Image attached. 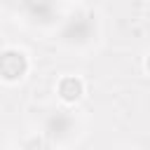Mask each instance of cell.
<instances>
[{"label":"cell","mask_w":150,"mask_h":150,"mask_svg":"<svg viewBox=\"0 0 150 150\" xmlns=\"http://www.w3.org/2000/svg\"><path fill=\"white\" fill-rule=\"evenodd\" d=\"M21 12L30 26H49L54 23L56 7L52 0H21Z\"/></svg>","instance_id":"obj_4"},{"label":"cell","mask_w":150,"mask_h":150,"mask_svg":"<svg viewBox=\"0 0 150 150\" xmlns=\"http://www.w3.org/2000/svg\"><path fill=\"white\" fill-rule=\"evenodd\" d=\"M30 70V59L19 47H0V82L16 84Z\"/></svg>","instance_id":"obj_3"},{"label":"cell","mask_w":150,"mask_h":150,"mask_svg":"<svg viewBox=\"0 0 150 150\" xmlns=\"http://www.w3.org/2000/svg\"><path fill=\"white\" fill-rule=\"evenodd\" d=\"M145 70H148V73H150V56H148V59H145Z\"/></svg>","instance_id":"obj_7"},{"label":"cell","mask_w":150,"mask_h":150,"mask_svg":"<svg viewBox=\"0 0 150 150\" xmlns=\"http://www.w3.org/2000/svg\"><path fill=\"white\" fill-rule=\"evenodd\" d=\"M77 134V122L68 110H54L45 117L42 136L52 145H68Z\"/></svg>","instance_id":"obj_1"},{"label":"cell","mask_w":150,"mask_h":150,"mask_svg":"<svg viewBox=\"0 0 150 150\" xmlns=\"http://www.w3.org/2000/svg\"><path fill=\"white\" fill-rule=\"evenodd\" d=\"M56 94H59V98L63 101V103H77L80 98H82V94H84V82H82V77H77V75H63L61 80H59V84H56Z\"/></svg>","instance_id":"obj_5"},{"label":"cell","mask_w":150,"mask_h":150,"mask_svg":"<svg viewBox=\"0 0 150 150\" xmlns=\"http://www.w3.org/2000/svg\"><path fill=\"white\" fill-rule=\"evenodd\" d=\"M21 150H52V143L42 136V138H38V136H33V138H28L23 145H21Z\"/></svg>","instance_id":"obj_6"},{"label":"cell","mask_w":150,"mask_h":150,"mask_svg":"<svg viewBox=\"0 0 150 150\" xmlns=\"http://www.w3.org/2000/svg\"><path fill=\"white\" fill-rule=\"evenodd\" d=\"M96 38V21L91 14L70 16L61 26V42L68 47H87Z\"/></svg>","instance_id":"obj_2"}]
</instances>
